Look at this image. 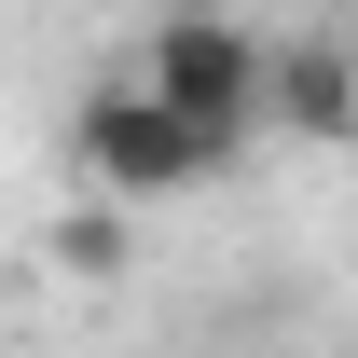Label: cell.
Returning <instances> with one entry per match:
<instances>
[{
    "mask_svg": "<svg viewBox=\"0 0 358 358\" xmlns=\"http://www.w3.org/2000/svg\"><path fill=\"white\" fill-rule=\"evenodd\" d=\"M69 152H83L96 193H193V179H221L207 124H193L152 69H138V83H96L83 110H69Z\"/></svg>",
    "mask_w": 358,
    "mask_h": 358,
    "instance_id": "obj_2",
    "label": "cell"
},
{
    "mask_svg": "<svg viewBox=\"0 0 358 358\" xmlns=\"http://www.w3.org/2000/svg\"><path fill=\"white\" fill-rule=\"evenodd\" d=\"M55 262H69V275H110V262H124V221H55Z\"/></svg>",
    "mask_w": 358,
    "mask_h": 358,
    "instance_id": "obj_4",
    "label": "cell"
},
{
    "mask_svg": "<svg viewBox=\"0 0 358 358\" xmlns=\"http://www.w3.org/2000/svg\"><path fill=\"white\" fill-rule=\"evenodd\" d=\"M152 83L207 124V152H248V138H275V42L262 28H234V14H207V0H166L152 14V55H138Z\"/></svg>",
    "mask_w": 358,
    "mask_h": 358,
    "instance_id": "obj_1",
    "label": "cell"
},
{
    "mask_svg": "<svg viewBox=\"0 0 358 358\" xmlns=\"http://www.w3.org/2000/svg\"><path fill=\"white\" fill-rule=\"evenodd\" d=\"M275 138L303 152H358V42H275Z\"/></svg>",
    "mask_w": 358,
    "mask_h": 358,
    "instance_id": "obj_3",
    "label": "cell"
}]
</instances>
